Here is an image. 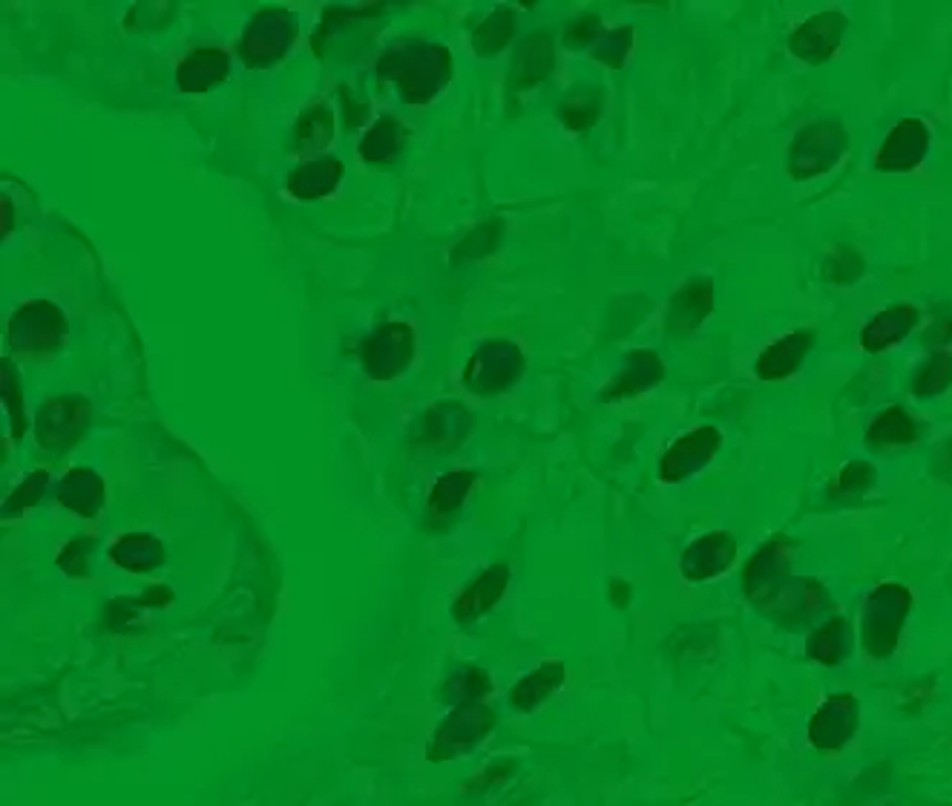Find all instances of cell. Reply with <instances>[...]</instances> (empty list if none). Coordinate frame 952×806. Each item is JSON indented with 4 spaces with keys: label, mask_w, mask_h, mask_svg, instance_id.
Segmentation results:
<instances>
[{
    "label": "cell",
    "mask_w": 952,
    "mask_h": 806,
    "mask_svg": "<svg viewBox=\"0 0 952 806\" xmlns=\"http://www.w3.org/2000/svg\"><path fill=\"white\" fill-rule=\"evenodd\" d=\"M95 547V538L81 536L67 542L64 551L58 553V567L67 573V576H75V580H84L90 573V551Z\"/></svg>",
    "instance_id": "7bdbcfd3"
},
{
    "label": "cell",
    "mask_w": 952,
    "mask_h": 806,
    "mask_svg": "<svg viewBox=\"0 0 952 806\" xmlns=\"http://www.w3.org/2000/svg\"><path fill=\"white\" fill-rule=\"evenodd\" d=\"M601 110H605V90H599V87H581V90L573 92L570 99H565L558 115L565 121V128L587 130L599 121Z\"/></svg>",
    "instance_id": "1f68e13d"
},
{
    "label": "cell",
    "mask_w": 952,
    "mask_h": 806,
    "mask_svg": "<svg viewBox=\"0 0 952 806\" xmlns=\"http://www.w3.org/2000/svg\"><path fill=\"white\" fill-rule=\"evenodd\" d=\"M524 375L521 349L509 340H489L469 357L464 372V386L475 395H498L509 390Z\"/></svg>",
    "instance_id": "277c9868"
},
{
    "label": "cell",
    "mask_w": 952,
    "mask_h": 806,
    "mask_svg": "<svg viewBox=\"0 0 952 806\" xmlns=\"http://www.w3.org/2000/svg\"><path fill=\"white\" fill-rule=\"evenodd\" d=\"M872 475H875V470L869 467V464H863V461H852V464H847V467H843V473L838 475V482H834L832 493L834 495L863 493V490L872 484Z\"/></svg>",
    "instance_id": "f6af8a7d"
},
{
    "label": "cell",
    "mask_w": 952,
    "mask_h": 806,
    "mask_svg": "<svg viewBox=\"0 0 952 806\" xmlns=\"http://www.w3.org/2000/svg\"><path fill=\"white\" fill-rule=\"evenodd\" d=\"M47 484H50V473H47V470H36L32 475H27V482L18 484L14 493L3 502V516L14 518L21 516L23 510L36 507L43 498V493H47Z\"/></svg>",
    "instance_id": "60d3db41"
},
{
    "label": "cell",
    "mask_w": 952,
    "mask_h": 806,
    "mask_svg": "<svg viewBox=\"0 0 952 806\" xmlns=\"http://www.w3.org/2000/svg\"><path fill=\"white\" fill-rule=\"evenodd\" d=\"M502 220H489V222H480L478 228H473L469 234L464 236V240L455 245V251H452V262H460V260H480V256H489L498 248V242H502Z\"/></svg>",
    "instance_id": "d590c367"
},
{
    "label": "cell",
    "mask_w": 952,
    "mask_h": 806,
    "mask_svg": "<svg viewBox=\"0 0 952 806\" xmlns=\"http://www.w3.org/2000/svg\"><path fill=\"white\" fill-rule=\"evenodd\" d=\"M110 560L113 565L124 567L130 573H150L155 567H162L168 560V551L155 536L150 533H128L121 536L113 547H110Z\"/></svg>",
    "instance_id": "d4e9b609"
},
{
    "label": "cell",
    "mask_w": 952,
    "mask_h": 806,
    "mask_svg": "<svg viewBox=\"0 0 952 806\" xmlns=\"http://www.w3.org/2000/svg\"><path fill=\"white\" fill-rule=\"evenodd\" d=\"M946 386H952V354L939 352L932 354L926 366L918 372L915 383H912V392H915L918 397H935L941 395Z\"/></svg>",
    "instance_id": "74e56055"
},
{
    "label": "cell",
    "mask_w": 952,
    "mask_h": 806,
    "mask_svg": "<svg viewBox=\"0 0 952 806\" xmlns=\"http://www.w3.org/2000/svg\"><path fill=\"white\" fill-rule=\"evenodd\" d=\"M343 179V162L340 159H314L305 162L288 177V191L296 199H320L332 193Z\"/></svg>",
    "instance_id": "4316f807"
},
{
    "label": "cell",
    "mask_w": 952,
    "mask_h": 806,
    "mask_svg": "<svg viewBox=\"0 0 952 806\" xmlns=\"http://www.w3.org/2000/svg\"><path fill=\"white\" fill-rule=\"evenodd\" d=\"M932 340H952V320H939V325L932 329Z\"/></svg>",
    "instance_id": "f907efd6"
},
{
    "label": "cell",
    "mask_w": 952,
    "mask_h": 806,
    "mask_svg": "<svg viewBox=\"0 0 952 806\" xmlns=\"http://www.w3.org/2000/svg\"><path fill=\"white\" fill-rule=\"evenodd\" d=\"M918 441V424L912 415L901 406H889L869 424L867 444L869 446H910Z\"/></svg>",
    "instance_id": "f1b7e54d"
},
{
    "label": "cell",
    "mask_w": 952,
    "mask_h": 806,
    "mask_svg": "<svg viewBox=\"0 0 952 806\" xmlns=\"http://www.w3.org/2000/svg\"><path fill=\"white\" fill-rule=\"evenodd\" d=\"M473 484L475 473H469V470H455V473L440 475L429 493V522H444L449 513H455L464 504L466 495H469Z\"/></svg>",
    "instance_id": "f546056e"
},
{
    "label": "cell",
    "mask_w": 952,
    "mask_h": 806,
    "mask_svg": "<svg viewBox=\"0 0 952 806\" xmlns=\"http://www.w3.org/2000/svg\"><path fill=\"white\" fill-rule=\"evenodd\" d=\"M786 582H789V547L783 542H769L757 551V556L746 567L748 600L760 608H769Z\"/></svg>",
    "instance_id": "8fae6325"
},
{
    "label": "cell",
    "mask_w": 952,
    "mask_h": 806,
    "mask_svg": "<svg viewBox=\"0 0 952 806\" xmlns=\"http://www.w3.org/2000/svg\"><path fill=\"white\" fill-rule=\"evenodd\" d=\"M630 47H634V29L619 27L610 29V32H601L599 41L590 47V56L596 58V61H601V64L610 67V70H621Z\"/></svg>",
    "instance_id": "f35d334b"
},
{
    "label": "cell",
    "mask_w": 952,
    "mask_h": 806,
    "mask_svg": "<svg viewBox=\"0 0 952 806\" xmlns=\"http://www.w3.org/2000/svg\"><path fill=\"white\" fill-rule=\"evenodd\" d=\"M713 312V283L711 276H697L691 283L670 298L668 305V332L688 337L706 323L708 314Z\"/></svg>",
    "instance_id": "5bb4252c"
},
{
    "label": "cell",
    "mask_w": 952,
    "mask_h": 806,
    "mask_svg": "<svg viewBox=\"0 0 952 806\" xmlns=\"http://www.w3.org/2000/svg\"><path fill=\"white\" fill-rule=\"evenodd\" d=\"M403 139H406V130L392 115H383V119L374 121V128L361 142V157L372 164L392 162L401 153Z\"/></svg>",
    "instance_id": "4dcf8cb0"
},
{
    "label": "cell",
    "mask_w": 952,
    "mask_h": 806,
    "mask_svg": "<svg viewBox=\"0 0 952 806\" xmlns=\"http://www.w3.org/2000/svg\"><path fill=\"white\" fill-rule=\"evenodd\" d=\"M863 269H867V265H863L861 254H858L854 248L834 245L823 262V276L829 280V283L849 285V283H858V280H861Z\"/></svg>",
    "instance_id": "ab89813d"
},
{
    "label": "cell",
    "mask_w": 952,
    "mask_h": 806,
    "mask_svg": "<svg viewBox=\"0 0 952 806\" xmlns=\"http://www.w3.org/2000/svg\"><path fill=\"white\" fill-rule=\"evenodd\" d=\"M849 625L847 619H829L820 631H814V637L809 639V657L818 659L823 665H838L840 659L847 657L849 651Z\"/></svg>",
    "instance_id": "d6a6232c"
},
{
    "label": "cell",
    "mask_w": 952,
    "mask_h": 806,
    "mask_svg": "<svg viewBox=\"0 0 952 806\" xmlns=\"http://www.w3.org/2000/svg\"><path fill=\"white\" fill-rule=\"evenodd\" d=\"M662 377H665V363L659 361V354L648 352V349H634V352L625 357V366H621L619 375L614 377V383L601 392V397H605V401H625V397H636L639 392L662 383Z\"/></svg>",
    "instance_id": "e0dca14e"
},
{
    "label": "cell",
    "mask_w": 952,
    "mask_h": 806,
    "mask_svg": "<svg viewBox=\"0 0 952 806\" xmlns=\"http://www.w3.org/2000/svg\"><path fill=\"white\" fill-rule=\"evenodd\" d=\"M910 605L912 594L903 585H895V582L878 585L875 591L869 594L861 614V637L863 648H867L872 657H889V654L898 648L903 619L910 614Z\"/></svg>",
    "instance_id": "7a4b0ae2"
},
{
    "label": "cell",
    "mask_w": 952,
    "mask_h": 806,
    "mask_svg": "<svg viewBox=\"0 0 952 806\" xmlns=\"http://www.w3.org/2000/svg\"><path fill=\"white\" fill-rule=\"evenodd\" d=\"M513 775V764H495L489 766L487 772H480V775H475L469 784H466V793H480V789H487V786L495 784H504V780Z\"/></svg>",
    "instance_id": "7dc6e473"
},
{
    "label": "cell",
    "mask_w": 952,
    "mask_h": 806,
    "mask_svg": "<svg viewBox=\"0 0 952 806\" xmlns=\"http://www.w3.org/2000/svg\"><path fill=\"white\" fill-rule=\"evenodd\" d=\"M90 424V401L78 395L50 397L36 415V435L43 450H67Z\"/></svg>",
    "instance_id": "9c48e42d"
},
{
    "label": "cell",
    "mask_w": 952,
    "mask_h": 806,
    "mask_svg": "<svg viewBox=\"0 0 952 806\" xmlns=\"http://www.w3.org/2000/svg\"><path fill=\"white\" fill-rule=\"evenodd\" d=\"M495 728V715L493 708L478 706V703H469V706H458L435 728V735L429 740V755L432 764H446L452 757L466 755L473 752L484 737Z\"/></svg>",
    "instance_id": "5b68a950"
},
{
    "label": "cell",
    "mask_w": 952,
    "mask_h": 806,
    "mask_svg": "<svg viewBox=\"0 0 952 806\" xmlns=\"http://www.w3.org/2000/svg\"><path fill=\"white\" fill-rule=\"evenodd\" d=\"M489 692H493V679L487 672H480L478 665H460L444 683V697L458 706H469Z\"/></svg>",
    "instance_id": "836d02e7"
},
{
    "label": "cell",
    "mask_w": 952,
    "mask_h": 806,
    "mask_svg": "<svg viewBox=\"0 0 952 806\" xmlns=\"http://www.w3.org/2000/svg\"><path fill=\"white\" fill-rule=\"evenodd\" d=\"M58 502L72 510L81 518H95L104 507V482L99 473L87 467H78L64 475V482L58 484Z\"/></svg>",
    "instance_id": "603a6c76"
},
{
    "label": "cell",
    "mask_w": 952,
    "mask_h": 806,
    "mask_svg": "<svg viewBox=\"0 0 952 806\" xmlns=\"http://www.w3.org/2000/svg\"><path fill=\"white\" fill-rule=\"evenodd\" d=\"M553 70V41L547 32L527 38L521 43V50L515 56L513 67V90H527L544 81Z\"/></svg>",
    "instance_id": "484cf974"
},
{
    "label": "cell",
    "mask_w": 952,
    "mask_h": 806,
    "mask_svg": "<svg viewBox=\"0 0 952 806\" xmlns=\"http://www.w3.org/2000/svg\"><path fill=\"white\" fill-rule=\"evenodd\" d=\"M334 135V119L325 107H314L308 113L300 119L296 124V150L311 153V150H320L332 142Z\"/></svg>",
    "instance_id": "8d00e7d4"
},
{
    "label": "cell",
    "mask_w": 952,
    "mask_h": 806,
    "mask_svg": "<svg viewBox=\"0 0 952 806\" xmlns=\"http://www.w3.org/2000/svg\"><path fill=\"white\" fill-rule=\"evenodd\" d=\"M294 18L285 9H262L254 21L247 23L240 43V56L247 67L262 70L285 56L294 41Z\"/></svg>",
    "instance_id": "52a82bcc"
},
{
    "label": "cell",
    "mask_w": 952,
    "mask_h": 806,
    "mask_svg": "<svg viewBox=\"0 0 952 806\" xmlns=\"http://www.w3.org/2000/svg\"><path fill=\"white\" fill-rule=\"evenodd\" d=\"M847 133L834 121H818L794 135L789 148V173L794 179L823 177L847 153Z\"/></svg>",
    "instance_id": "3957f363"
},
{
    "label": "cell",
    "mask_w": 952,
    "mask_h": 806,
    "mask_svg": "<svg viewBox=\"0 0 952 806\" xmlns=\"http://www.w3.org/2000/svg\"><path fill=\"white\" fill-rule=\"evenodd\" d=\"M3 211H0V228H3V236L12 234V205H9V199H3Z\"/></svg>",
    "instance_id": "681fc988"
},
{
    "label": "cell",
    "mask_w": 952,
    "mask_h": 806,
    "mask_svg": "<svg viewBox=\"0 0 952 806\" xmlns=\"http://www.w3.org/2000/svg\"><path fill=\"white\" fill-rule=\"evenodd\" d=\"M915 325L918 312L912 305H892V309H887V312L869 320L867 329L861 332V346L872 354L883 352V349L901 343Z\"/></svg>",
    "instance_id": "cb8c5ba5"
},
{
    "label": "cell",
    "mask_w": 952,
    "mask_h": 806,
    "mask_svg": "<svg viewBox=\"0 0 952 806\" xmlns=\"http://www.w3.org/2000/svg\"><path fill=\"white\" fill-rule=\"evenodd\" d=\"M377 75L395 81L406 104H426L452 75V56L438 43H397L377 61Z\"/></svg>",
    "instance_id": "6da1fadb"
},
{
    "label": "cell",
    "mask_w": 952,
    "mask_h": 806,
    "mask_svg": "<svg viewBox=\"0 0 952 806\" xmlns=\"http://www.w3.org/2000/svg\"><path fill=\"white\" fill-rule=\"evenodd\" d=\"M814 346V334L811 332H791L786 337L774 340L766 352L757 357L754 375L760 381H783V377L794 375L803 363L806 354Z\"/></svg>",
    "instance_id": "d6986e66"
},
{
    "label": "cell",
    "mask_w": 952,
    "mask_h": 806,
    "mask_svg": "<svg viewBox=\"0 0 952 806\" xmlns=\"http://www.w3.org/2000/svg\"><path fill=\"white\" fill-rule=\"evenodd\" d=\"M610 596H614L616 608H625V605H628V602H630V587L625 585V582L616 580L614 585H610Z\"/></svg>",
    "instance_id": "c3c4849f"
},
{
    "label": "cell",
    "mask_w": 952,
    "mask_h": 806,
    "mask_svg": "<svg viewBox=\"0 0 952 806\" xmlns=\"http://www.w3.org/2000/svg\"><path fill=\"white\" fill-rule=\"evenodd\" d=\"M826 605V591L811 580H789L780 594L771 602L769 614L774 616L780 625H800L809 623L811 616L818 614Z\"/></svg>",
    "instance_id": "44dd1931"
},
{
    "label": "cell",
    "mask_w": 952,
    "mask_h": 806,
    "mask_svg": "<svg viewBox=\"0 0 952 806\" xmlns=\"http://www.w3.org/2000/svg\"><path fill=\"white\" fill-rule=\"evenodd\" d=\"M515 32V14L509 9H498L473 32V47L480 58H493L504 50Z\"/></svg>",
    "instance_id": "e575fe53"
},
{
    "label": "cell",
    "mask_w": 952,
    "mask_h": 806,
    "mask_svg": "<svg viewBox=\"0 0 952 806\" xmlns=\"http://www.w3.org/2000/svg\"><path fill=\"white\" fill-rule=\"evenodd\" d=\"M561 683H565V665L544 663L541 668L527 674V677H524L521 683L509 692V703H513L518 712H533V708L541 706L553 692H558Z\"/></svg>",
    "instance_id": "83f0119b"
},
{
    "label": "cell",
    "mask_w": 952,
    "mask_h": 806,
    "mask_svg": "<svg viewBox=\"0 0 952 806\" xmlns=\"http://www.w3.org/2000/svg\"><path fill=\"white\" fill-rule=\"evenodd\" d=\"M722 435L717 426H699V430L688 432L677 444L670 446L668 453L659 461V478L668 484H679L685 478H691L693 473L706 467L713 455L720 453Z\"/></svg>",
    "instance_id": "30bf717a"
},
{
    "label": "cell",
    "mask_w": 952,
    "mask_h": 806,
    "mask_svg": "<svg viewBox=\"0 0 952 806\" xmlns=\"http://www.w3.org/2000/svg\"><path fill=\"white\" fill-rule=\"evenodd\" d=\"M507 585H509V567L507 565L487 567V571L480 573L478 580H475L473 585L466 587L464 594L458 596V602H455L452 614H455V619H458L460 625L475 623L480 614H487V611H493L495 605H498V600L504 596Z\"/></svg>",
    "instance_id": "ac0fdd59"
},
{
    "label": "cell",
    "mask_w": 952,
    "mask_h": 806,
    "mask_svg": "<svg viewBox=\"0 0 952 806\" xmlns=\"http://www.w3.org/2000/svg\"><path fill=\"white\" fill-rule=\"evenodd\" d=\"M473 426L469 412L460 403H440L432 406L421 421V435H417V446H435V450H449L458 446L466 439V432Z\"/></svg>",
    "instance_id": "ffe728a7"
},
{
    "label": "cell",
    "mask_w": 952,
    "mask_h": 806,
    "mask_svg": "<svg viewBox=\"0 0 952 806\" xmlns=\"http://www.w3.org/2000/svg\"><path fill=\"white\" fill-rule=\"evenodd\" d=\"M67 337V318L58 305L47 300L21 305L9 320V346L14 352L43 354L55 352Z\"/></svg>",
    "instance_id": "8992f818"
},
{
    "label": "cell",
    "mask_w": 952,
    "mask_h": 806,
    "mask_svg": "<svg viewBox=\"0 0 952 806\" xmlns=\"http://www.w3.org/2000/svg\"><path fill=\"white\" fill-rule=\"evenodd\" d=\"M847 32V18L840 12H820L791 36V52L806 64H826L838 52Z\"/></svg>",
    "instance_id": "4fadbf2b"
},
{
    "label": "cell",
    "mask_w": 952,
    "mask_h": 806,
    "mask_svg": "<svg viewBox=\"0 0 952 806\" xmlns=\"http://www.w3.org/2000/svg\"><path fill=\"white\" fill-rule=\"evenodd\" d=\"M227 70H231V58H227L225 50L202 47V50H193L179 64L176 84L182 92H207L211 87L225 81Z\"/></svg>",
    "instance_id": "7402d4cb"
},
{
    "label": "cell",
    "mask_w": 952,
    "mask_h": 806,
    "mask_svg": "<svg viewBox=\"0 0 952 806\" xmlns=\"http://www.w3.org/2000/svg\"><path fill=\"white\" fill-rule=\"evenodd\" d=\"M363 369L374 381H392L415 357V332L409 323H383L361 346Z\"/></svg>",
    "instance_id": "ba28073f"
},
{
    "label": "cell",
    "mask_w": 952,
    "mask_h": 806,
    "mask_svg": "<svg viewBox=\"0 0 952 806\" xmlns=\"http://www.w3.org/2000/svg\"><path fill=\"white\" fill-rule=\"evenodd\" d=\"M733 556H737V545L728 533H708L682 553L685 580L706 582L711 576H720L731 567Z\"/></svg>",
    "instance_id": "2e32d148"
},
{
    "label": "cell",
    "mask_w": 952,
    "mask_h": 806,
    "mask_svg": "<svg viewBox=\"0 0 952 806\" xmlns=\"http://www.w3.org/2000/svg\"><path fill=\"white\" fill-rule=\"evenodd\" d=\"M926 150H930V130L924 121L903 119L901 124L889 130L887 142L878 150L875 168L887 173H907L924 162Z\"/></svg>",
    "instance_id": "7c38bea8"
},
{
    "label": "cell",
    "mask_w": 952,
    "mask_h": 806,
    "mask_svg": "<svg viewBox=\"0 0 952 806\" xmlns=\"http://www.w3.org/2000/svg\"><path fill=\"white\" fill-rule=\"evenodd\" d=\"M0 390H3V401L9 406V421H12V441H21L27 432V417H23V395L21 381L14 375L12 363L3 361V372H0Z\"/></svg>",
    "instance_id": "b9f144b4"
},
{
    "label": "cell",
    "mask_w": 952,
    "mask_h": 806,
    "mask_svg": "<svg viewBox=\"0 0 952 806\" xmlns=\"http://www.w3.org/2000/svg\"><path fill=\"white\" fill-rule=\"evenodd\" d=\"M854 728H858V703L849 694H840L826 701L818 715L811 717L809 737L820 749H838L852 737Z\"/></svg>",
    "instance_id": "9a60e30c"
},
{
    "label": "cell",
    "mask_w": 952,
    "mask_h": 806,
    "mask_svg": "<svg viewBox=\"0 0 952 806\" xmlns=\"http://www.w3.org/2000/svg\"><path fill=\"white\" fill-rule=\"evenodd\" d=\"M139 611H144L142 605H139V600H133V596H119V600L107 605L104 628L115 631V634L135 631V625H139Z\"/></svg>",
    "instance_id": "ee69618b"
},
{
    "label": "cell",
    "mask_w": 952,
    "mask_h": 806,
    "mask_svg": "<svg viewBox=\"0 0 952 806\" xmlns=\"http://www.w3.org/2000/svg\"><path fill=\"white\" fill-rule=\"evenodd\" d=\"M601 36V21L599 14H581L570 27L565 29V43L570 50H579V47H593Z\"/></svg>",
    "instance_id": "bcb514c9"
}]
</instances>
